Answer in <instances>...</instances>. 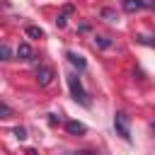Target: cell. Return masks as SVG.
<instances>
[{
	"instance_id": "1",
	"label": "cell",
	"mask_w": 155,
	"mask_h": 155,
	"mask_svg": "<svg viewBox=\"0 0 155 155\" xmlns=\"http://www.w3.org/2000/svg\"><path fill=\"white\" fill-rule=\"evenodd\" d=\"M65 80H68V87H70V94H73V99H75V102H80L82 107H90V97H87V92H85V87H82L80 78H78L75 73H70Z\"/></svg>"
},
{
	"instance_id": "2",
	"label": "cell",
	"mask_w": 155,
	"mask_h": 155,
	"mask_svg": "<svg viewBox=\"0 0 155 155\" xmlns=\"http://www.w3.org/2000/svg\"><path fill=\"white\" fill-rule=\"evenodd\" d=\"M114 128H116V133H119L126 143H131V124H128V116H126L124 111H119V114L114 116Z\"/></svg>"
},
{
	"instance_id": "3",
	"label": "cell",
	"mask_w": 155,
	"mask_h": 155,
	"mask_svg": "<svg viewBox=\"0 0 155 155\" xmlns=\"http://www.w3.org/2000/svg\"><path fill=\"white\" fill-rule=\"evenodd\" d=\"M36 82H39L41 87H48V85L53 82V68L39 65V68H36Z\"/></svg>"
},
{
	"instance_id": "4",
	"label": "cell",
	"mask_w": 155,
	"mask_h": 155,
	"mask_svg": "<svg viewBox=\"0 0 155 155\" xmlns=\"http://www.w3.org/2000/svg\"><path fill=\"white\" fill-rule=\"evenodd\" d=\"M65 131H68L70 136H85L87 126H85L82 121H65Z\"/></svg>"
},
{
	"instance_id": "5",
	"label": "cell",
	"mask_w": 155,
	"mask_h": 155,
	"mask_svg": "<svg viewBox=\"0 0 155 155\" xmlns=\"http://www.w3.org/2000/svg\"><path fill=\"white\" fill-rule=\"evenodd\" d=\"M17 58H19V61H31V58H34V48H31L27 41H22V44L17 46Z\"/></svg>"
},
{
	"instance_id": "6",
	"label": "cell",
	"mask_w": 155,
	"mask_h": 155,
	"mask_svg": "<svg viewBox=\"0 0 155 155\" xmlns=\"http://www.w3.org/2000/svg\"><path fill=\"white\" fill-rule=\"evenodd\" d=\"M65 58H68V63H70V65H75L78 70H85V68H87V61H85L82 56H78L75 51H68V53H65Z\"/></svg>"
},
{
	"instance_id": "7",
	"label": "cell",
	"mask_w": 155,
	"mask_h": 155,
	"mask_svg": "<svg viewBox=\"0 0 155 155\" xmlns=\"http://www.w3.org/2000/svg\"><path fill=\"white\" fill-rule=\"evenodd\" d=\"M24 31H27V36H29V39H44V29H41V27H36V24H29Z\"/></svg>"
},
{
	"instance_id": "8",
	"label": "cell",
	"mask_w": 155,
	"mask_h": 155,
	"mask_svg": "<svg viewBox=\"0 0 155 155\" xmlns=\"http://www.w3.org/2000/svg\"><path fill=\"white\" fill-rule=\"evenodd\" d=\"M143 7L140 0H124V12H138Z\"/></svg>"
},
{
	"instance_id": "9",
	"label": "cell",
	"mask_w": 155,
	"mask_h": 155,
	"mask_svg": "<svg viewBox=\"0 0 155 155\" xmlns=\"http://www.w3.org/2000/svg\"><path fill=\"white\" fill-rule=\"evenodd\" d=\"M94 46H97V48H111L114 41H111L109 36H94Z\"/></svg>"
},
{
	"instance_id": "10",
	"label": "cell",
	"mask_w": 155,
	"mask_h": 155,
	"mask_svg": "<svg viewBox=\"0 0 155 155\" xmlns=\"http://www.w3.org/2000/svg\"><path fill=\"white\" fill-rule=\"evenodd\" d=\"M136 41L138 44H145V46H155V36H148V34H138Z\"/></svg>"
},
{
	"instance_id": "11",
	"label": "cell",
	"mask_w": 155,
	"mask_h": 155,
	"mask_svg": "<svg viewBox=\"0 0 155 155\" xmlns=\"http://www.w3.org/2000/svg\"><path fill=\"white\" fill-rule=\"evenodd\" d=\"M10 56H12V48L7 44H0V61H10Z\"/></svg>"
},
{
	"instance_id": "12",
	"label": "cell",
	"mask_w": 155,
	"mask_h": 155,
	"mask_svg": "<svg viewBox=\"0 0 155 155\" xmlns=\"http://www.w3.org/2000/svg\"><path fill=\"white\" fill-rule=\"evenodd\" d=\"M99 15H102V17H107L109 22H116V19H119V17H116V12H114V10H109V7H104V10H99Z\"/></svg>"
},
{
	"instance_id": "13",
	"label": "cell",
	"mask_w": 155,
	"mask_h": 155,
	"mask_svg": "<svg viewBox=\"0 0 155 155\" xmlns=\"http://www.w3.org/2000/svg\"><path fill=\"white\" fill-rule=\"evenodd\" d=\"M10 116H15V111L7 104H0V119H10Z\"/></svg>"
},
{
	"instance_id": "14",
	"label": "cell",
	"mask_w": 155,
	"mask_h": 155,
	"mask_svg": "<svg viewBox=\"0 0 155 155\" xmlns=\"http://www.w3.org/2000/svg\"><path fill=\"white\" fill-rule=\"evenodd\" d=\"M12 133H15V138H17V140H24V138H27V128H24V126H17Z\"/></svg>"
},
{
	"instance_id": "15",
	"label": "cell",
	"mask_w": 155,
	"mask_h": 155,
	"mask_svg": "<svg viewBox=\"0 0 155 155\" xmlns=\"http://www.w3.org/2000/svg\"><path fill=\"white\" fill-rule=\"evenodd\" d=\"M56 27H58V29H63V27H65V12H61V15L56 17Z\"/></svg>"
},
{
	"instance_id": "16",
	"label": "cell",
	"mask_w": 155,
	"mask_h": 155,
	"mask_svg": "<svg viewBox=\"0 0 155 155\" xmlns=\"http://www.w3.org/2000/svg\"><path fill=\"white\" fill-rule=\"evenodd\" d=\"M143 2V7H148V10H155V0H140Z\"/></svg>"
},
{
	"instance_id": "17",
	"label": "cell",
	"mask_w": 155,
	"mask_h": 155,
	"mask_svg": "<svg viewBox=\"0 0 155 155\" xmlns=\"http://www.w3.org/2000/svg\"><path fill=\"white\" fill-rule=\"evenodd\" d=\"M58 121H61V119H58V116H56V114H48V124H51V126H56V124H58Z\"/></svg>"
}]
</instances>
